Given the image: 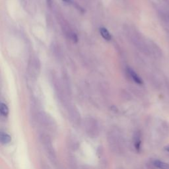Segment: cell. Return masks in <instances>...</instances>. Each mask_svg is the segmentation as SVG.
<instances>
[{"mask_svg": "<svg viewBox=\"0 0 169 169\" xmlns=\"http://www.w3.org/2000/svg\"><path fill=\"white\" fill-rule=\"evenodd\" d=\"M38 122L40 124V125L46 127L47 128L53 129L55 124L53 120L47 114L44 113H40L38 115Z\"/></svg>", "mask_w": 169, "mask_h": 169, "instance_id": "cell-4", "label": "cell"}, {"mask_svg": "<svg viewBox=\"0 0 169 169\" xmlns=\"http://www.w3.org/2000/svg\"><path fill=\"white\" fill-rule=\"evenodd\" d=\"M63 1L66 3H69L70 1H71V0H63Z\"/></svg>", "mask_w": 169, "mask_h": 169, "instance_id": "cell-13", "label": "cell"}, {"mask_svg": "<svg viewBox=\"0 0 169 169\" xmlns=\"http://www.w3.org/2000/svg\"><path fill=\"white\" fill-rule=\"evenodd\" d=\"M108 142L110 150L114 153H120L123 148V139L119 131L112 129L108 134Z\"/></svg>", "mask_w": 169, "mask_h": 169, "instance_id": "cell-1", "label": "cell"}, {"mask_svg": "<svg viewBox=\"0 0 169 169\" xmlns=\"http://www.w3.org/2000/svg\"><path fill=\"white\" fill-rule=\"evenodd\" d=\"M134 146L136 150L139 151L141 149V134L139 131H137L135 133L134 136Z\"/></svg>", "mask_w": 169, "mask_h": 169, "instance_id": "cell-6", "label": "cell"}, {"mask_svg": "<svg viewBox=\"0 0 169 169\" xmlns=\"http://www.w3.org/2000/svg\"><path fill=\"white\" fill-rule=\"evenodd\" d=\"M72 40L74 41V42H77V36H76L75 34H74V33L72 34Z\"/></svg>", "mask_w": 169, "mask_h": 169, "instance_id": "cell-11", "label": "cell"}, {"mask_svg": "<svg viewBox=\"0 0 169 169\" xmlns=\"http://www.w3.org/2000/svg\"><path fill=\"white\" fill-rule=\"evenodd\" d=\"M153 164L157 168L160 169H169V165L165 162H162L159 160H154Z\"/></svg>", "mask_w": 169, "mask_h": 169, "instance_id": "cell-7", "label": "cell"}, {"mask_svg": "<svg viewBox=\"0 0 169 169\" xmlns=\"http://www.w3.org/2000/svg\"><path fill=\"white\" fill-rule=\"evenodd\" d=\"M127 72H128V74L129 75V77L131 78V79L133 80L135 83H136L137 84L143 83V81L142 79H141L139 76L138 75L133 69L131 68H128V69H127Z\"/></svg>", "mask_w": 169, "mask_h": 169, "instance_id": "cell-5", "label": "cell"}, {"mask_svg": "<svg viewBox=\"0 0 169 169\" xmlns=\"http://www.w3.org/2000/svg\"><path fill=\"white\" fill-rule=\"evenodd\" d=\"M0 139H1V143L4 145L8 144L11 141V137L9 135L3 131H1V134H0Z\"/></svg>", "mask_w": 169, "mask_h": 169, "instance_id": "cell-8", "label": "cell"}, {"mask_svg": "<svg viewBox=\"0 0 169 169\" xmlns=\"http://www.w3.org/2000/svg\"><path fill=\"white\" fill-rule=\"evenodd\" d=\"M84 129L86 134L91 137H97L100 133V128L97 121L94 118H88L84 122Z\"/></svg>", "mask_w": 169, "mask_h": 169, "instance_id": "cell-3", "label": "cell"}, {"mask_svg": "<svg viewBox=\"0 0 169 169\" xmlns=\"http://www.w3.org/2000/svg\"><path fill=\"white\" fill-rule=\"evenodd\" d=\"M0 112L3 116H7L9 114V108L5 104L1 103L0 106Z\"/></svg>", "mask_w": 169, "mask_h": 169, "instance_id": "cell-10", "label": "cell"}, {"mask_svg": "<svg viewBox=\"0 0 169 169\" xmlns=\"http://www.w3.org/2000/svg\"><path fill=\"white\" fill-rule=\"evenodd\" d=\"M165 150L169 152V145H167V146H166V147H165Z\"/></svg>", "mask_w": 169, "mask_h": 169, "instance_id": "cell-12", "label": "cell"}, {"mask_svg": "<svg viewBox=\"0 0 169 169\" xmlns=\"http://www.w3.org/2000/svg\"><path fill=\"white\" fill-rule=\"evenodd\" d=\"M40 142L43 145L45 152L47 154L50 161L56 163L57 162V157H56L55 149L52 145V140L48 134H42L40 137Z\"/></svg>", "mask_w": 169, "mask_h": 169, "instance_id": "cell-2", "label": "cell"}, {"mask_svg": "<svg viewBox=\"0 0 169 169\" xmlns=\"http://www.w3.org/2000/svg\"><path fill=\"white\" fill-rule=\"evenodd\" d=\"M100 33L101 36H103L104 39H105L106 40H110L112 39L111 35L108 32V30H107L105 27H101L100 28Z\"/></svg>", "mask_w": 169, "mask_h": 169, "instance_id": "cell-9", "label": "cell"}, {"mask_svg": "<svg viewBox=\"0 0 169 169\" xmlns=\"http://www.w3.org/2000/svg\"><path fill=\"white\" fill-rule=\"evenodd\" d=\"M47 1H48V2H50V1H51V0H47Z\"/></svg>", "mask_w": 169, "mask_h": 169, "instance_id": "cell-14", "label": "cell"}]
</instances>
